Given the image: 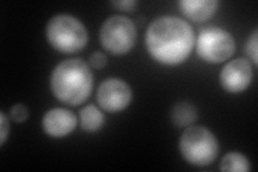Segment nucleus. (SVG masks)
Segmentation results:
<instances>
[{
	"label": "nucleus",
	"mask_w": 258,
	"mask_h": 172,
	"mask_svg": "<svg viewBox=\"0 0 258 172\" xmlns=\"http://www.w3.org/2000/svg\"><path fill=\"white\" fill-rule=\"evenodd\" d=\"M133 99V91L125 81L111 78L104 80L97 89V101L100 108L115 113L125 110Z\"/></svg>",
	"instance_id": "obj_7"
},
{
	"label": "nucleus",
	"mask_w": 258,
	"mask_h": 172,
	"mask_svg": "<svg viewBox=\"0 0 258 172\" xmlns=\"http://www.w3.org/2000/svg\"><path fill=\"white\" fill-rule=\"evenodd\" d=\"M180 11L192 22H206L211 19L219 9L220 3L216 0H181Z\"/></svg>",
	"instance_id": "obj_10"
},
{
	"label": "nucleus",
	"mask_w": 258,
	"mask_h": 172,
	"mask_svg": "<svg viewBox=\"0 0 258 172\" xmlns=\"http://www.w3.org/2000/svg\"><path fill=\"white\" fill-rule=\"evenodd\" d=\"M10 132V123L6 114L2 111L0 113V144L4 145Z\"/></svg>",
	"instance_id": "obj_17"
},
{
	"label": "nucleus",
	"mask_w": 258,
	"mask_h": 172,
	"mask_svg": "<svg viewBox=\"0 0 258 172\" xmlns=\"http://www.w3.org/2000/svg\"><path fill=\"white\" fill-rule=\"evenodd\" d=\"M50 84L54 96L59 101L76 106L82 104L91 96L94 78L84 61L72 59L59 63L54 68Z\"/></svg>",
	"instance_id": "obj_2"
},
{
	"label": "nucleus",
	"mask_w": 258,
	"mask_h": 172,
	"mask_svg": "<svg viewBox=\"0 0 258 172\" xmlns=\"http://www.w3.org/2000/svg\"><path fill=\"white\" fill-rule=\"evenodd\" d=\"M179 147L182 157L196 167L212 163L219 154V141L211 130L204 126H189L184 130Z\"/></svg>",
	"instance_id": "obj_4"
},
{
	"label": "nucleus",
	"mask_w": 258,
	"mask_h": 172,
	"mask_svg": "<svg viewBox=\"0 0 258 172\" xmlns=\"http://www.w3.org/2000/svg\"><path fill=\"white\" fill-rule=\"evenodd\" d=\"M137 30L134 22L123 15H112L103 22L99 40L104 50L113 55H125L136 43Z\"/></svg>",
	"instance_id": "obj_5"
},
{
	"label": "nucleus",
	"mask_w": 258,
	"mask_h": 172,
	"mask_svg": "<svg viewBox=\"0 0 258 172\" xmlns=\"http://www.w3.org/2000/svg\"><path fill=\"white\" fill-rule=\"evenodd\" d=\"M220 170L225 172H247L251 170V163L242 153L229 152L223 157Z\"/></svg>",
	"instance_id": "obj_13"
},
{
	"label": "nucleus",
	"mask_w": 258,
	"mask_h": 172,
	"mask_svg": "<svg viewBox=\"0 0 258 172\" xmlns=\"http://www.w3.org/2000/svg\"><path fill=\"white\" fill-rule=\"evenodd\" d=\"M197 119V110L191 103L182 101L176 103L171 111V120L177 127H189Z\"/></svg>",
	"instance_id": "obj_12"
},
{
	"label": "nucleus",
	"mask_w": 258,
	"mask_h": 172,
	"mask_svg": "<svg viewBox=\"0 0 258 172\" xmlns=\"http://www.w3.org/2000/svg\"><path fill=\"white\" fill-rule=\"evenodd\" d=\"M45 35L53 48L66 54L83 50L88 42V32L84 24L66 13L54 15L48 21Z\"/></svg>",
	"instance_id": "obj_3"
},
{
	"label": "nucleus",
	"mask_w": 258,
	"mask_h": 172,
	"mask_svg": "<svg viewBox=\"0 0 258 172\" xmlns=\"http://www.w3.org/2000/svg\"><path fill=\"white\" fill-rule=\"evenodd\" d=\"M104 124V116L94 104H88L80 111V125L86 133H96Z\"/></svg>",
	"instance_id": "obj_11"
},
{
	"label": "nucleus",
	"mask_w": 258,
	"mask_h": 172,
	"mask_svg": "<svg viewBox=\"0 0 258 172\" xmlns=\"http://www.w3.org/2000/svg\"><path fill=\"white\" fill-rule=\"evenodd\" d=\"M78 124L75 113L63 108H53L46 111L42 118L44 133L53 138H62L70 135Z\"/></svg>",
	"instance_id": "obj_9"
},
{
	"label": "nucleus",
	"mask_w": 258,
	"mask_h": 172,
	"mask_svg": "<svg viewBox=\"0 0 258 172\" xmlns=\"http://www.w3.org/2000/svg\"><path fill=\"white\" fill-rule=\"evenodd\" d=\"M111 5L116 8L117 10H122V11H133L136 6L138 5L137 2H134V0H122V2H112Z\"/></svg>",
	"instance_id": "obj_18"
},
{
	"label": "nucleus",
	"mask_w": 258,
	"mask_h": 172,
	"mask_svg": "<svg viewBox=\"0 0 258 172\" xmlns=\"http://www.w3.org/2000/svg\"><path fill=\"white\" fill-rule=\"evenodd\" d=\"M90 63H91V66L94 69H102L106 67V65L108 63V59L106 54H103L101 52H95L91 55L90 57Z\"/></svg>",
	"instance_id": "obj_16"
},
{
	"label": "nucleus",
	"mask_w": 258,
	"mask_h": 172,
	"mask_svg": "<svg viewBox=\"0 0 258 172\" xmlns=\"http://www.w3.org/2000/svg\"><path fill=\"white\" fill-rule=\"evenodd\" d=\"M10 116L14 122L23 123V122L27 121L29 112H28L27 106H25L24 104H21V103H18V104H14L11 108Z\"/></svg>",
	"instance_id": "obj_15"
},
{
	"label": "nucleus",
	"mask_w": 258,
	"mask_h": 172,
	"mask_svg": "<svg viewBox=\"0 0 258 172\" xmlns=\"http://www.w3.org/2000/svg\"><path fill=\"white\" fill-rule=\"evenodd\" d=\"M252 79V65L245 59H236L227 63L220 73L221 86L231 94L245 91L251 84Z\"/></svg>",
	"instance_id": "obj_8"
},
{
	"label": "nucleus",
	"mask_w": 258,
	"mask_h": 172,
	"mask_svg": "<svg viewBox=\"0 0 258 172\" xmlns=\"http://www.w3.org/2000/svg\"><path fill=\"white\" fill-rule=\"evenodd\" d=\"M197 54L208 64H221L235 54L236 41L229 31L208 27L200 31L196 42Z\"/></svg>",
	"instance_id": "obj_6"
},
{
	"label": "nucleus",
	"mask_w": 258,
	"mask_h": 172,
	"mask_svg": "<svg viewBox=\"0 0 258 172\" xmlns=\"http://www.w3.org/2000/svg\"><path fill=\"white\" fill-rule=\"evenodd\" d=\"M195 31L176 16H161L153 21L145 34L151 57L165 66H177L186 61L195 46Z\"/></svg>",
	"instance_id": "obj_1"
},
{
	"label": "nucleus",
	"mask_w": 258,
	"mask_h": 172,
	"mask_svg": "<svg viewBox=\"0 0 258 172\" xmlns=\"http://www.w3.org/2000/svg\"><path fill=\"white\" fill-rule=\"evenodd\" d=\"M258 30L254 29V31L249 35L247 41H246V45H245V51L247 56L249 57V60L253 62L255 66H257V50L258 46Z\"/></svg>",
	"instance_id": "obj_14"
}]
</instances>
